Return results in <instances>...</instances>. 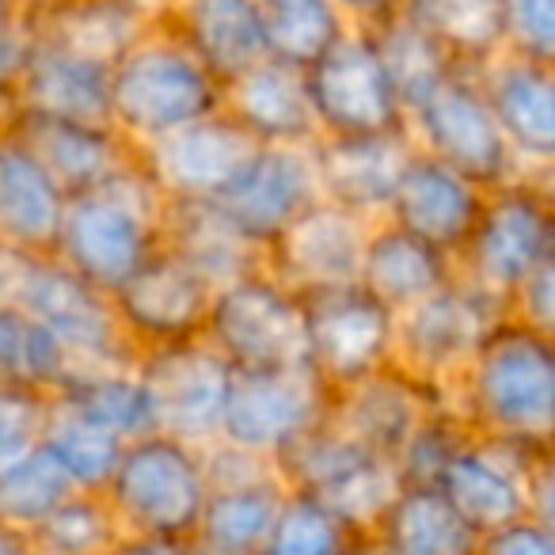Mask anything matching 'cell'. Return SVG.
<instances>
[{"instance_id": "obj_1", "label": "cell", "mask_w": 555, "mask_h": 555, "mask_svg": "<svg viewBox=\"0 0 555 555\" xmlns=\"http://www.w3.org/2000/svg\"><path fill=\"white\" fill-rule=\"evenodd\" d=\"M446 403L476 438L529 453L555 449V343L506 317L449 380Z\"/></svg>"}, {"instance_id": "obj_2", "label": "cell", "mask_w": 555, "mask_h": 555, "mask_svg": "<svg viewBox=\"0 0 555 555\" xmlns=\"http://www.w3.org/2000/svg\"><path fill=\"white\" fill-rule=\"evenodd\" d=\"M103 494L122 525L118 552H194L209 494L202 449L153 430L130 438Z\"/></svg>"}, {"instance_id": "obj_3", "label": "cell", "mask_w": 555, "mask_h": 555, "mask_svg": "<svg viewBox=\"0 0 555 555\" xmlns=\"http://www.w3.org/2000/svg\"><path fill=\"white\" fill-rule=\"evenodd\" d=\"M164 206L168 198L133 156L111 179L65 198V214L50 255H57L92 286L115 294L141 267V259L160 244Z\"/></svg>"}, {"instance_id": "obj_4", "label": "cell", "mask_w": 555, "mask_h": 555, "mask_svg": "<svg viewBox=\"0 0 555 555\" xmlns=\"http://www.w3.org/2000/svg\"><path fill=\"white\" fill-rule=\"evenodd\" d=\"M221 107V80L168 24H149L111 65V126L133 145Z\"/></svg>"}, {"instance_id": "obj_5", "label": "cell", "mask_w": 555, "mask_h": 555, "mask_svg": "<svg viewBox=\"0 0 555 555\" xmlns=\"http://www.w3.org/2000/svg\"><path fill=\"white\" fill-rule=\"evenodd\" d=\"M555 251V194L517 176L483 194L468 240L453 255L456 278L509 309L517 286Z\"/></svg>"}, {"instance_id": "obj_6", "label": "cell", "mask_w": 555, "mask_h": 555, "mask_svg": "<svg viewBox=\"0 0 555 555\" xmlns=\"http://www.w3.org/2000/svg\"><path fill=\"white\" fill-rule=\"evenodd\" d=\"M232 370H278L309 362V327L301 294L267 267L214 289L202 327Z\"/></svg>"}, {"instance_id": "obj_7", "label": "cell", "mask_w": 555, "mask_h": 555, "mask_svg": "<svg viewBox=\"0 0 555 555\" xmlns=\"http://www.w3.org/2000/svg\"><path fill=\"white\" fill-rule=\"evenodd\" d=\"M16 301L62 339L73 358V373L138 362V347L126 335L111 294L69 270L57 255H27Z\"/></svg>"}, {"instance_id": "obj_8", "label": "cell", "mask_w": 555, "mask_h": 555, "mask_svg": "<svg viewBox=\"0 0 555 555\" xmlns=\"http://www.w3.org/2000/svg\"><path fill=\"white\" fill-rule=\"evenodd\" d=\"M408 126L415 133L418 149L430 156L446 160L472 183L483 191L521 176V160H517L514 145L506 141L494 115L491 100H487L483 85H479L476 69H453L415 111L408 115Z\"/></svg>"}, {"instance_id": "obj_9", "label": "cell", "mask_w": 555, "mask_h": 555, "mask_svg": "<svg viewBox=\"0 0 555 555\" xmlns=\"http://www.w3.org/2000/svg\"><path fill=\"white\" fill-rule=\"evenodd\" d=\"M133 370H138L141 392H145L153 434H168V438L191 441L198 449L221 434V408L232 365L206 335L138 350Z\"/></svg>"}, {"instance_id": "obj_10", "label": "cell", "mask_w": 555, "mask_h": 555, "mask_svg": "<svg viewBox=\"0 0 555 555\" xmlns=\"http://www.w3.org/2000/svg\"><path fill=\"white\" fill-rule=\"evenodd\" d=\"M506 317L509 309L502 301L468 286L464 278H453V282H446L430 297H423L418 305L396 317L392 362H400L418 380L438 388L441 400H446L449 380L468 365L479 343Z\"/></svg>"}, {"instance_id": "obj_11", "label": "cell", "mask_w": 555, "mask_h": 555, "mask_svg": "<svg viewBox=\"0 0 555 555\" xmlns=\"http://www.w3.org/2000/svg\"><path fill=\"white\" fill-rule=\"evenodd\" d=\"M327 411L332 388L309 362L278 370H232L217 438L262 456H278L305 430L324 423Z\"/></svg>"}, {"instance_id": "obj_12", "label": "cell", "mask_w": 555, "mask_h": 555, "mask_svg": "<svg viewBox=\"0 0 555 555\" xmlns=\"http://www.w3.org/2000/svg\"><path fill=\"white\" fill-rule=\"evenodd\" d=\"M309 327V365L327 388L354 385L392 362L396 312L362 282H339L301 294Z\"/></svg>"}, {"instance_id": "obj_13", "label": "cell", "mask_w": 555, "mask_h": 555, "mask_svg": "<svg viewBox=\"0 0 555 555\" xmlns=\"http://www.w3.org/2000/svg\"><path fill=\"white\" fill-rule=\"evenodd\" d=\"M305 88L320 133H373L408 126V111L388 85L377 47L358 24H350V31L305 69Z\"/></svg>"}, {"instance_id": "obj_14", "label": "cell", "mask_w": 555, "mask_h": 555, "mask_svg": "<svg viewBox=\"0 0 555 555\" xmlns=\"http://www.w3.org/2000/svg\"><path fill=\"white\" fill-rule=\"evenodd\" d=\"M262 141L224 107L138 145V160L164 198H217L247 168Z\"/></svg>"}, {"instance_id": "obj_15", "label": "cell", "mask_w": 555, "mask_h": 555, "mask_svg": "<svg viewBox=\"0 0 555 555\" xmlns=\"http://www.w3.org/2000/svg\"><path fill=\"white\" fill-rule=\"evenodd\" d=\"M370 229L373 217L354 214L339 202L317 198L262 247V267L297 294L354 282L362 274Z\"/></svg>"}, {"instance_id": "obj_16", "label": "cell", "mask_w": 555, "mask_h": 555, "mask_svg": "<svg viewBox=\"0 0 555 555\" xmlns=\"http://www.w3.org/2000/svg\"><path fill=\"white\" fill-rule=\"evenodd\" d=\"M111 301H115V312L133 347L145 350L156 343L202 335L214 286L194 267H186L176 251L156 244L141 259V267L111 294Z\"/></svg>"}, {"instance_id": "obj_17", "label": "cell", "mask_w": 555, "mask_h": 555, "mask_svg": "<svg viewBox=\"0 0 555 555\" xmlns=\"http://www.w3.org/2000/svg\"><path fill=\"white\" fill-rule=\"evenodd\" d=\"M418 141L411 126L373 133H317L309 141L320 198L362 217H385Z\"/></svg>"}, {"instance_id": "obj_18", "label": "cell", "mask_w": 555, "mask_h": 555, "mask_svg": "<svg viewBox=\"0 0 555 555\" xmlns=\"http://www.w3.org/2000/svg\"><path fill=\"white\" fill-rule=\"evenodd\" d=\"M320 198L309 145H259L247 168L217 194V206L240 232L267 247L297 214Z\"/></svg>"}, {"instance_id": "obj_19", "label": "cell", "mask_w": 555, "mask_h": 555, "mask_svg": "<svg viewBox=\"0 0 555 555\" xmlns=\"http://www.w3.org/2000/svg\"><path fill=\"white\" fill-rule=\"evenodd\" d=\"M532 464H537V453L529 449L472 434L441 468L438 487L456 506V514L468 521V529L483 540L487 532L502 529L529 509L525 506V476Z\"/></svg>"}, {"instance_id": "obj_20", "label": "cell", "mask_w": 555, "mask_h": 555, "mask_svg": "<svg viewBox=\"0 0 555 555\" xmlns=\"http://www.w3.org/2000/svg\"><path fill=\"white\" fill-rule=\"evenodd\" d=\"M4 126L39 156L42 168L57 179L65 194L103 183L138 156V145L122 138L111 122H80V118L12 111Z\"/></svg>"}, {"instance_id": "obj_21", "label": "cell", "mask_w": 555, "mask_h": 555, "mask_svg": "<svg viewBox=\"0 0 555 555\" xmlns=\"http://www.w3.org/2000/svg\"><path fill=\"white\" fill-rule=\"evenodd\" d=\"M441 403V392L408 373L400 362H388L373 370L370 377L354 380V385L332 388V411L327 415L358 438L373 453H385L396 461L400 446L411 438L418 418Z\"/></svg>"}, {"instance_id": "obj_22", "label": "cell", "mask_w": 555, "mask_h": 555, "mask_svg": "<svg viewBox=\"0 0 555 555\" xmlns=\"http://www.w3.org/2000/svg\"><path fill=\"white\" fill-rule=\"evenodd\" d=\"M483 194V186L472 183L468 176L449 168L446 160L430 156L426 149H415L385 217L415 232V236L430 240L441 251L456 255L468 240L472 224H476Z\"/></svg>"}, {"instance_id": "obj_23", "label": "cell", "mask_w": 555, "mask_h": 555, "mask_svg": "<svg viewBox=\"0 0 555 555\" xmlns=\"http://www.w3.org/2000/svg\"><path fill=\"white\" fill-rule=\"evenodd\" d=\"M506 141L525 168L555 164V69L517 54H499L479 69Z\"/></svg>"}, {"instance_id": "obj_24", "label": "cell", "mask_w": 555, "mask_h": 555, "mask_svg": "<svg viewBox=\"0 0 555 555\" xmlns=\"http://www.w3.org/2000/svg\"><path fill=\"white\" fill-rule=\"evenodd\" d=\"M221 107L244 122L262 145H309L320 133L305 69L278 57H259L221 85Z\"/></svg>"}, {"instance_id": "obj_25", "label": "cell", "mask_w": 555, "mask_h": 555, "mask_svg": "<svg viewBox=\"0 0 555 555\" xmlns=\"http://www.w3.org/2000/svg\"><path fill=\"white\" fill-rule=\"evenodd\" d=\"M12 111L111 122V65L35 35L31 57L12 95Z\"/></svg>"}, {"instance_id": "obj_26", "label": "cell", "mask_w": 555, "mask_h": 555, "mask_svg": "<svg viewBox=\"0 0 555 555\" xmlns=\"http://www.w3.org/2000/svg\"><path fill=\"white\" fill-rule=\"evenodd\" d=\"M65 198L69 194L39 156L9 126H0V244L27 255L54 251Z\"/></svg>"}, {"instance_id": "obj_27", "label": "cell", "mask_w": 555, "mask_h": 555, "mask_svg": "<svg viewBox=\"0 0 555 555\" xmlns=\"http://www.w3.org/2000/svg\"><path fill=\"white\" fill-rule=\"evenodd\" d=\"M160 244L198 270L214 289L262 267V244L240 232L214 198H168Z\"/></svg>"}, {"instance_id": "obj_28", "label": "cell", "mask_w": 555, "mask_h": 555, "mask_svg": "<svg viewBox=\"0 0 555 555\" xmlns=\"http://www.w3.org/2000/svg\"><path fill=\"white\" fill-rule=\"evenodd\" d=\"M453 278L456 267L449 251H441L430 240L415 236V232L388 221V217L373 221L358 282L365 289H373L396 317L403 309H411V305H418L423 297H430L446 282H453Z\"/></svg>"}, {"instance_id": "obj_29", "label": "cell", "mask_w": 555, "mask_h": 555, "mask_svg": "<svg viewBox=\"0 0 555 555\" xmlns=\"http://www.w3.org/2000/svg\"><path fill=\"white\" fill-rule=\"evenodd\" d=\"M164 24L221 85L267 57L259 0H171Z\"/></svg>"}, {"instance_id": "obj_30", "label": "cell", "mask_w": 555, "mask_h": 555, "mask_svg": "<svg viewBox=\"0 0 555 555\" xmlns=\"http://www.w3.org/2000/svg\"><path fill=\"white\" fill-rule=\"evenodd\" d=\"M370 547L396 555H472L479 537L438 483H403L373 529Z\"/></svg>"}, {"instance_id": "obj_31", "label": "cell", "mask_w": 555, "mask_h": 555, "mask_svg": "<svg viewBox=\"0 0 555 555\" xmlns=\"http://www.w3.org/2000/svg\"><path fill=\"white\" fill-rule=\"evenodd\" d=\"M282 494H286V479L282 476L209 491L198 517V529H194V552L262 555Z\"/></svg>"}, {"instance_id": "obj_32", "label": "cell", "mask_w": 555, "mask_h": 555, "mask_svg": "<svg viewBox=\"0 0 555 555\" xmlns=\"http://www.w3.org/2000/svg\"><path fill=\"white\" fill-rule=\"evenodd\" d=\"M400 12L446 47L461 69L506 54V0H400Z\"/></svg>"}, {"instance_id": "obj_33", "label": "cell", "mask_w": 555, "mask_h": 555, "mask_svg": "<svg viewBox=\"0 0 555 555\" xmlns=\"http://www.w3.org/2000/svg\"><path fill=\"white\" fill-rule=\"evenodd\" d=\"M358 27L370 31L380 65H385V73H388V85H392L396 100H400V107L408 111V115L449 77V73L461 69V65L446 54V47H441L438 39H430L418 24H411L400 9L385 12V16L373 20V24H358Z\"/></svg>"}, {"instance_id": "obj_34", "label": "cell", "mask_w": 555, "mask_h": 555, "mask_svg": "<svg viewBox=\"0 0 555 555\" xmlns=\"http://www.w3.org/2000/svg\"><path fill=\"white\" fill-rule=\"evenodd\" d=\"M35 20V35L65 50H77L95 62L115 65L133 39L145 31V20L133 16L122 0H65Z\"/></svg>"}, {"instance_id": "obj_35", "label": "cell", "mask_w": 555, "mask_h": 555, "mask_svg": "<svg viewBox=\"0 0 555 555\" xmlns=\"http://www.w3.org/2000/svg\"><path fill=\"white\" fill-rule=\"evenodd\" d=\"M73 373V358L54 332L16 297L0 301V385L57 392Z\"/></svg>"}, {"instance_id": "obj_36", "label": "cell", "mask_w": 555, "mask_h": 555, "mask_svg": "<svg viewBox=\"0 0 555 555\" xmlns=\"http://www.w3.org/2000/svg\"><path fill=\"white\" fill-rule=\"evenodd\" d=\"M267 54L309 69L327 47L350 31V16L335 0H259Z\"/></svg>"}, {"instance_id": "obj_37", "label": "cell", "mask_w": 555, "mask_h": 555, "mask_svg": "<svg viewBox=\"0 0 555 555\" xmlns=\"http://www.w3.org/2000/svg\"><path fill=\"white\" fill-rule=\"evenodd\" d=\"M133 365H100V370L69 373L54 396L85 418L107 426L118 438H141L149 434V408Z\"/></svg>"}, {"instance_id": "obj_38", "label": "cell", "mask_w": 555, "mask_h": 555, "mask_svg": "<svg viewBox=\"0 0 555 555\" xmlns=\"http://www.w3.org/2000/svg\"><path fill=\"white\" fill-rule=\"evenodd\" d=\"M42 446L62 461V468L69 472L80 491H103L118 456H122L126 438H118L107 426L85 418L80 411H73L69 403H62L50 392V415H47V430H42Z\"/></svg>"}, {"instance_id": "obj_39", "label": "cell", "mask_w": 555, "mask_h": 555, "mask_svg": "<svg viewBox=\"0 0 555 555\" xmlns=\"http://www.w3.org/2000/svg\"><path fill=\"white\" fill-rule=\"evenodd\" d=\"M403 476L400 464L385 453H365L354 468H347L339 479H332L327 487L312 491L350 532L358 537V544L370 547L373 529L385 517V509L392 506V499L400 494Z\"/></svg>"}, {"instance_id": "obj_40", "label": "cell", "mask_w": 555, "mask_h": 555, "mask_svg": "<svg viewBox=\"0 0 555 555\" xmlns=\"http://www.w3.org/2000/svg\"><path fill=\"white\" fill-rule=\"evenodd\" d=\"M118 544H122V525H118L107 494L80 491V487L31 529V552L47 555L118 552Z\"/></svg>"}, {"instance_id": "obj_41", "label": "cell", "mask_w": 555, "mask_h": 555, "mask_svg": "<svg viewBox=\"0 0 555 555\" xmlns=\"http://www.w3.org/2000/svg\"><path fill=\"white\" fill-rule=\"evenodd\" d=\"M73 491H77L73 476L39 441L31 453H24L20 461L0 468V521L31 537L35 525H39L57 502L69 499Z\"/></svg>"}, {"instance_id": "obj_42", "label": "cell", "mask_w": 555, "mask_h": 555, "mask_svg": "<svg viewBox=\"0 0 555 555\" xmlns=\"http://www.w3.org/2000/svg\"><path fill=\"white\" fill-rule=\"evenodd\" d=\"M362 547L358 537L305 487H286L262 555H339Z\"/></svg>"}, {"instance_id": "obj_43", "label": "cell", "mask_w": 555, "mask_h": 555, "mask_svg": "<svg viewBox=\"0 0 555 555\" xmlns=\"http://www.w3.org/2000/svg\"><path fill=\"white\" fill-rule=\"evenodd\" d=\"M468 438H472L468 423H464L446 400L434 403V408L418 418L411 438L400 446V453H396L403 483H438L449 456H453Z\"/></svg>"}, {"instance_id": "obj_44", "label": "cell", "mask_w": 555, "mask_h": 555, "mask_svg": "<svg viewBox=\"0 0 555 555\" xmlns=\"http://www.w3.org/2000/svg\"><path fill=\"white\" fill-rule=\"evenodd\" d=\"M50 415V392L24 385H0V468L31 453L42 441Z\"/></svg>"}, {"instance_id": "obj_45", "label": "cell", "mask_w": 555, "mask_h": 555, "mask_svg": "<svg viewBox=\"0 0 555 555\" xmlns=\"http://www.w3.org/2000/svg\"><path fill=\"white\" fill-rule=\"evenodd\" d=\"M506 54L555 69V0H506Z\"/></svg>"}, {"instance_id": "obj_46", "label": "cell", "mask_w": 555, "mask_h": 555, "mask_svg": "<svg viewBox=\"0 0 555 555\" xmlns=\"http://www.w3.org/2000/svg\"><path fill=\"white\" fill-rule=\"evenodd\" d=\"M202 472H206V491H221V487L259 483V479L278 476V464L274 456H262L255 449L214 438L202 446Z\"/></svg>"}, {"instance_id": "obj_47", "label": "cell", "mask_w": 555, "mask_h": 555, "mask_svg": "<svg viewBox=\"0 0 555 555\" xmlns=\"http://www.w3.org/2000/svg\"><path fill=\"white\" fill-rule=\"evenodd\" d=\"M509 317L555 343V251L517 286Z\"/></svg>"}, {"instance_id": "obj_48", "label": "cell", "mask_w": 555, "mask_h": 555, "mask_svg": "<svg viewBox=\"0 0 555 555\" xmlns=\"http://www.w3.org/2000/svg\"><path fill=\"white\" fill-rule=\"evenodd\" d=\"M476 552H491V555H555V532L547 525H540L537 517L525 509L521 517L506 521L502 529L487 532L479 540Z\"/></svg>"}, {"instance_id": "obj_49", "label": "cell", "mask_w": 555, "mask_h": 555, "mask_svg": "<svg viewBox=\"0 0 555 555\" xmlns=\"http://www.w3.org/2000/svg\"><path fill=\"white\" fill-rule=\"evenodd\" d=\"M525 506L540 525L555 532V449L537 456V464L525 476Z\"/></svg>"}, {"instance_id": "obj_50", "label": "cell", "mask_w": 555, "mask_h": 555, "mask_svg": "<svg viewBox=\"0 0 555 555\" xmlns=\"http://www.w3.org/2000/svg\"><path fill=\"white\" fill-rule=\"evenodd\" d=\"M24 259H27V251H16V247L0 244V301H9V297H16Z\"/></svg>"}, {"instance_id": "obj_51", "label": "cell", "mask_w": 555, "mask_h": 555, "mask_svg": "<svg viewBox=\"0 0 555 555\" xmlns=\"http://www.w3.org/2000/svg\"><path fill=\"white\" fill-rule=\"evenodd\" d=\"M343 12L350 16V24H373L380 20L385 12L400 9V0H335Z\"/></svg>"}, {"instance_id": "obj_52", "label": "cell", "mask_w": 555, "mask_h": 555, "mask_svg": "<svg viewBox=\"0 0 555 555\" xmlns=\"http://www.w3.org/2000/svg\"><path fill=\"white\" fill-rule=\"evenodd\" d=\"M122 4L133 12V16L145 20V24H160V20H168V9H171V0H122Z\"/></svg>"}, {"instance_id": "obj_53", "label": "cell", "mask_w": 555, "mask_h": 555, "mask_svg": "<svg viewBox=\"0 0 555 555\" xmlns=\"http://www.w3.org/2000/svg\"><path fill=\"white\" fill-rule=\"evenodd\" d=\"M27 552H31V537L0 521V555H27Z\"/></svg>"}, {"instance_id": "obj_54", "label": "cell", "mask_w": 555, "mask_h": 555, "mask_svg": "<svg viewBox=\"0 0 555 555\" xmlns=\"http://www.w3.org/2000/svg\"><path fill=\"white\" fill-rule=\"evenodd\" d=\"M20 12H27V16H42V12L57 9V4H65V0H16Z\"/></svg>"}, {"instance_id": "obj_55", "label": "cell", "mask_w": 555, "mask_h": 555, "mask_svg": "<svg viewBox=\"0 0 555 555\" xmlns=\"http://www.w3.org/2000/svg\"><path fill=\"white\" fill-rule=\"evenodd\" d=\"M16 16H20V4H16V0H0V27H9Z\"/></svg>"}, {"instance_id": "obj_56", "label": "cell", "mask_w": 555, "mask_h": 555, "mask_svg": "<svg viewBox=\"0 0 555 555\" xmlns=\"http://www.w3.org/2000/svg\"><path fill=\"white\" fill-rule=\"evenodd\" d=\"M4 122H9V111H4V107H0V126H4Z\"/></svg>"}]
</instances>
